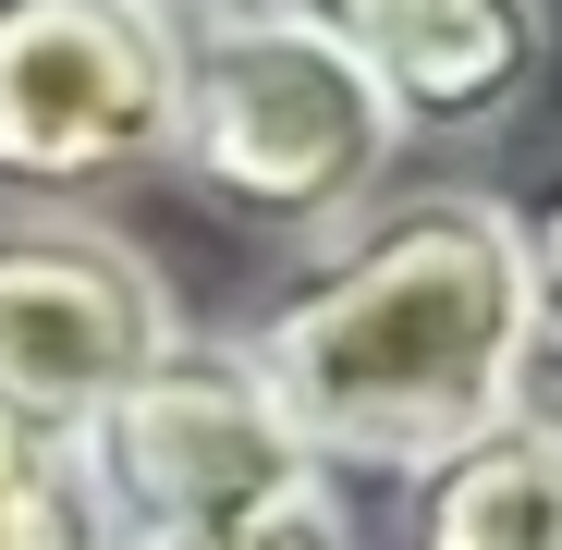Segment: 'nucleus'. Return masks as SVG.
Wrapping results in <instances>:
<instances>
[{"label": "nucleus", "instance_id": "1", "mask_svg": "<svg viewBox=\"0 0 562 550\" xmlns=\"http://www.w3.org/2000/svg\"><path fill=\"white\" fill-rule=\"evenodd\" d=\"M526 343H538V282L514 209L416 197L367 221L330 269H306L257 318L245 367L318 452V478H416L514 416Z\"/></svg>", "mask_w": 562, "mask_h": 550}, {"label": "nucleus", "instance_id": "2", "mask_svg": "<svg viewBox=\"0 0 562 550\" xmlns=\"http://www.w3.org/2000/svg\"><path fill=\"white\" fill-rule=\"evenodd\" d=\"M404 123L355 37L221 13L171 61V159L257 233H330L392 171Z\"/></svg>", "mask_w": 562, "mask_h": 550}, {"label": "nucleus", "instance_id": "3", "mask_svg": "<svg viewBox=\"0 0 562 550\" xmlns=\"http://www.w3.org/2000/svg\"><path fill=\"white\" fill-rule=\"evenodd\" d=\"M74 478L99 502V526H123V538L221 526V514H269V502L330 490L257 367L245 355H183V343L147 355L135 380L74 428Z\"/></svg>", "mask_w": 562, "mask_h": 550}, {"label": "nucleus", "instance_id": "4", "mask_svg": "<svg viewBox=\"0 0 562 550\" xmlns=\"http://www.w3.org/2000/svg\"><path fill=\"white\" fill-rule=\"evenodd\" d=\"M171 61L183 37L135 0H0V183L86 197L171 159Z\"/></svg>", "mask_w": 562, "mask_h": 550}, {"label": "nucleus", "instance_id": "5", "mask_svg": "<svg viewBox=\"0 0 562 550\" xmlns=\"http://www.w3.org/2000/svg\"><path fill=\"white\" fill-rule=\"evenodd\" d=\"M171 343H183L171 294L123 233H86V221L0 233V416L13 428L74 440Z\"/></svg>", "mask_w": 562, "mask_h": 550}, {"label": "nucleus", "instance_id": "6", "mask_svg": "<svg viewBox=\"0 0 562 550\" xmlns=\"http://www.w3.org/2000/svg\"><path fill=\"white\" fill-rule=\"evenodd\" d=\"M355 49L404 135H490L550 74V0H380Z\"/></svg>", "mask_w": 562, "mask_h": 550}, {"label": "nucleus", "instance_id": "7", "mask_svg": "<svg viewBox=\"0 0 562 550\" xmlns=\"http://www.w3.org/2000/svg\"><path fill=\"white\" fill-rule=\"evenodd\" d=\"M404 550H562V440L526 428V416H502L464 452L416 465Z\"/></svg>", "mask_w": 562, "mask_h": 550}, {"label": "nucleus", "instance_id": "8", "mask_svg": "<svg viewBox=\"0 0 562 550\" xmlns=\"http://www.w3.org/2000/svg\"><path fill=\"white\" fill-rule=\"evenodd\" d=\"M0 550H99V502H86L74 452L0 416Z\"/></svg>", "mask_w": 562, "mask_h": 550}, {"label": "nucleus", "instance_id": "9", "mask_svg": "<svg viewBox=\"0 0 562 550\" xmlns=\"http://www.w3.org/2000/svg\"><path fill=\"white\" fill-rule=\"evenodd\" d=\"M123 550H355L330 490L306 502H269V514H221V526H159V538H123Z\"/></svg>", "mask_w": 562, "mask_h": 550}, {"label": "nucleus", "instance_id": "10", "mask_svg": "<svg viewBox=\"0 0 562 550\" xmlns=\"http://www.w3.org/2000/svg\"><path fill=\"white\" fill-rule=\"evenodd\" d=\"M514 245H526V282H538V330H562V183L514 221Z\"/></svg>", "mask_w": 562, "mask_h": 550}, {"label": "nucleus", "instance_id": "11", "mask_svg": "<svg viewBox=\"0 0 562 550\" xmlns=\"http://www.w3.org/2000/svg\"><path fill=\"white\" fill-rule=\"evenodd\" d=\"M514 416L562 440V330H538V343H526V380H514Z\"/></svg>", "mask_w": 562, "mask_h": 550}, {"label": "nucleus", "instance_id": "12", "mask_svg": "<svg viewBox=\"0 0 562 550\" xmlns=\"http://www.w3.org/2000/svg\"><path fill=\"white\" fill-rule=\"evenodd\" d=\"M233 13H269V25H318V37H367L380 0H233Z\"/></svg>", "mask_w": 562, "mask_h": 550}, {"label": "nucleus", "instance_id": "13", "mask_svg": "<svg viewBox=\"0 0 562 550\" xmlns=\"http://www.w3.org/2000/svg\"><path fill=\"white\" fill-rule=\"evenodd\" d=\"M135 13H159V25H171V13H183V0H135Z\"/></svg>", "mask_w": 562, "mask_h": 550}]
</instances>
